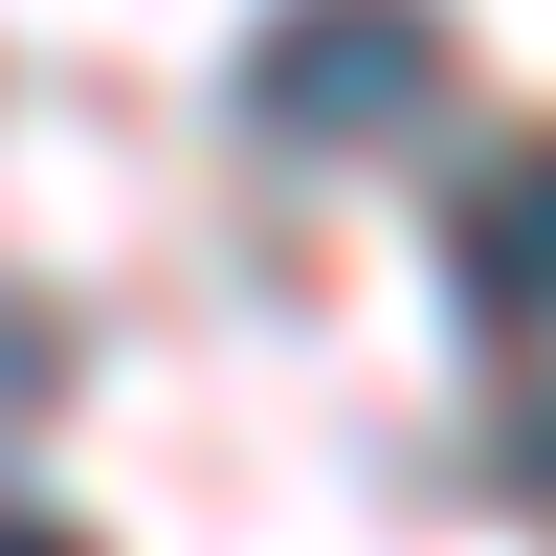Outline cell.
I'll list each match as a JSON object with an SVG mask.
<instances>
[{
    "instance_id": "cell-1",
    "label": "cell",
    "mask_w": 556,
    "mask_h": 556,
    "mask_svg": "<svg viewBox=\"0 0 556 556\" xmlns=\"http://www.w3.org/2000/svg\"><path fill=\"white\" fill-rule=\"evenodd\" d=\"M445 0H267V45H245V134L267 156H379V134H424L445 112Z\"/></svg>"
},
{
    "instance_id": "cell-2",
    "label": "cell",
    "mask_w": 556,
    "mask_h": 556,
    "mask_svg": "<svg viewBox=\"0 0 556 556\" xmlns=\"http://www.w3.org/2000/svg\"><path fill=\"white\" fill-rule=\"evenodd\" d=\"M445 290H468L490 334H534V156H490V178H468V223H445Z\"/></svg>"
},
{
    "instance_id": "cell-3",
    "label": "cell",
    "mask_w": 556,
    "mask_h": 556,
    "mask_svg": "<svg viewBox=\"0 0 556 556\" xmlns=\"http://www.w3.org/2000/svg\"><path fill=\"white\" fill-rule=\"evenodd\" d=\"M0 556H89V534H67V513H0Z\"/></svg>"
}]
</instances>
